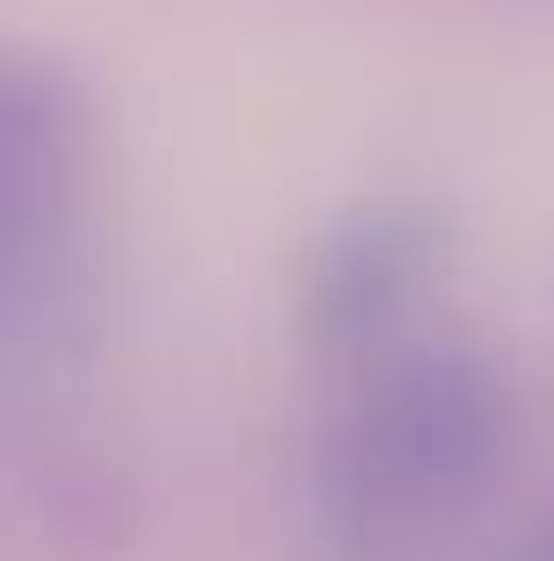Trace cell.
<instances>
[{
	"mask_svg": "<svg viewBox=\"0 0 554 561\" xmlns=\"http://www.w3.org/2000/svg\"><path fill=\"white\" fill-rule=\"evenodd\" d=\"M416 294H425V237L408 220H359L318 261L310 325L335 358H359V351H384V342L408 334Z\"/></svg>",
	"mask_w": 554,
	"mask_h": 561,
	"instance_id": "3",
	"label": "cell"
},
{
	"mask_svg": "<svg viewBox=\"0 0 554 561\" xmlns=\"http://www.w3.org/2000/svg\"><path fill=\"white\" fill-rule=\"evenodd\" d=\"M506 432V391L473 351L408 334L359 351L327 432V513L368 546L425 537L489 489Z\"/></svg>",
	"mask_w": 554,
	"mask_h": 561,
	"instance_id": "1",
	"label": "cell"
},
{
	"mask_svg": "<svg viewBox=\"0 0 554 561\" xmlns=\"http://www.w3.org/2000/svg\"><path fill=\"white\" fill-rule=\"evenodd\" d=\"M99 220V123L66 66L0 49V351L66 309Z\"/></svg>",
	"mask_w": 554,
	"mask_h": 561,
	"instance_id": "2",
	"label": "cell"
}]
</instances>
